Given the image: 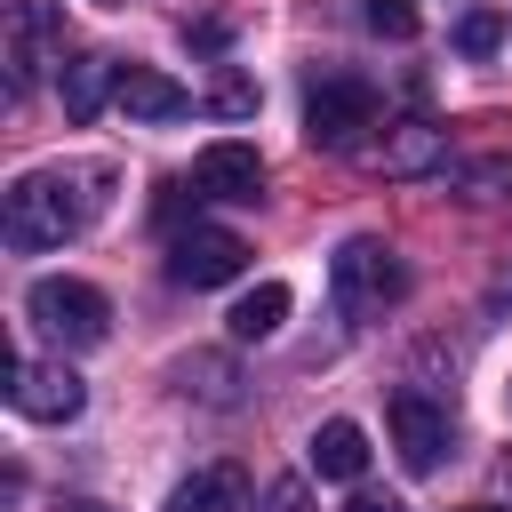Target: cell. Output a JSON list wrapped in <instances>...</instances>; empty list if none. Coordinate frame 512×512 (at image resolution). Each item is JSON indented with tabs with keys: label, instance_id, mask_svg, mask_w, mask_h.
Returning a JSON list of instances; mask_svg holds the SVG:
<instances>
[{
	"label": "cell",
	"instance_id": "4",
	"mask_svg": "<svg viewBox=\"0 0 512 512\" xmlns=\"http://www.w3.org/2000/svg\"><path fill=\"white\" fill-rule=\"evenodd\" d=\"M24 312L40 320V336H56V344H72V352H88V344L112 336V304H104V288H88V280H32Z\"/></svg>",
	"mask_w": 512,
	"mask_h": 512
},
{
	"label": "cell",
	"instance_id": "9",
	"mask_svg": "<svg viewBox=\"0 0 512 512\" xmlns=\"http://www.w3.org/2000/svg\"><path fill=\"white\" fill-rule=\"evenodd\" d=\"M192 192H208V200H256L264 192V160H256V144H208L200 160H192Z\"/></svg>",
	"mask_w": 512,
	"mask_h": 512
},
{
	"label": "cell",
	"instance_id": "17",
	"mask_svg": "<svg viewBox=\"0 0 512 512\" xmlns=\"http://www.w3.org/2000/svg\"><path fill=\"white\" fill-rule=\"evenodd\" d=\"M184 392H200V400H216V408H232V400H240L224 360H184Z\"/></svg>",
	"mask_w": 512,
	"mask_h": 512
},
{
	"label": "cell",
	"instance_id": "3",
	"mask_svg": "<svg viewBox=\"0 0 512 512\" xmlns=\"http://www.w3.org/2000/svg\"><path fill=\"white\" fill-rule=\"evenodd\" d=\"M368 128H376V88H368V80L328 72V80L304 96V144H312V152H360Z\"/></svg>",
	"mask_w": 512,
	"mask_h": 512
},
{
	"label": "cell",
	"instance_id": "12",
	"mask_svg": "<svg viewBox=\"0 0 512 512\" xmlns=\"http://www.w3.org/2000/svg\"><path fill=\"white\" fill-rule=\"evenodd\" d=\"M448 160V128L440 120H400V128H384V176H424V168H440Z\"/></svg>",
	"mask_w": 512,
	"mask_h": 512
},
{
	"label": "cell",
	"instance_id": "1",
	"mask_svg": "<svg viewBox=\"0 0 512 512\" xmlns=\"http://www.w3.org/2000/svg\"><path fill=\"white\" fill-rule=\"evenodd\" d=\"M104 184H112V168H104V160H88V168H32V176H16V184H8V208H0V240H8L16 256L64 248L72 232H88V224H96Z\"/></svg>",
	"mask_w": 512,
	"mask_h": 512
},
{
	"label": "cell",
	"instance_id": "5",
	"mask_svg": "<svg viewBox=\"0 0 512 512\" xmlns=\"http://www.w3.org/2000/svg\"><path fill=\"white\" fill-rule=\"evenodd\" d=\"M240 272H248V240L224 232V224H192V232L168 240V280L176 288H224Z\"/></svg>",
	"mask_w": 512,
	"mask_h": 512
},
{
	"label": "cell",
	"instance_id": "24",
	"mask_svg": "<svg viewBox=\"0 0 512 512\" xmlns=\"http://www.w3.org/2000/svg\"><path fill=\"white\" fill-rule=\"evenodd\" d=\"M472 512H496V504H472Z\"/></svg>",
	"mask_w": 512,
	"mask_h": 512
},
{
	"label": "cell",
	"instance_id": "15",
	"mask_svg": "<svg viewBox=\"0 0 512 512\" xmlns=\"http://www.w3.org/2000/svg\"><path fill=\"white\" fill-rule=\"evenodd\" d=\"M280 320H288V288H280V280H256V288L232 304V336H240V344H264Z\"/></svg>",
	"mask_w": 512,
	"mask_h": 512
},
{
	"label": "cell",
	"instance_id": "6",
	"mask_svg": "<svg viewBox=\"0 0 512 512\" xmlns=\"http://www.w3.org/2000/svg\"><path fill=\"white\" fill-rule=\"evenodd\" d=\"M384 424H392V448H400L408 472H440V456H448V440H456V424H448L440 400H424V392L400 384V392L384 400Z\"/></svg>",
	"mask_w": 512,
	"mask_h": 512
},
{
	"label": "cell",
	"instance_id": "7",
	"mask_svg": "<svg viewBox=\"0 0 512 512\" xmlns=\"http://www.w3.org/2000/svg\"><path fill=\"white\" fill-rule=\"evenodd\" d=\"M8 400H16V416H32V424H72L80 416V376L64 368V360H8Z\"/></svg>",
	"mask_w": 512,
	"mask_h": 512
},
{
	"label": "cell",
	"instance_id": "8",
	"mask_svg": "<svg viewBox=\"0 0 512 512\" xmlns=\"http://www.w3.org/2000/svg\"><path fill=\"white\" fill-rule=\"evenodd\" d=\"M56 48H64V16L48 0H8V96H24L40 64H56Z\"/></svg>",
	"mask_w": 512,
	"mask_h": 512
},
{
	"label": "cell",
	"instance_id": "11",
	"mask_svg": "<svg viewBox=\"0 0 512 512\" xmlns=\"http://www.w3.org/2000/svg\"><path fill=\"white\" fill-rule=\"evenodd\" d=\"M168 512H248V472L240 464H208V472L168 488Z\"/></svg>",
	"mask_w": 512,
	"mask_h": 512
},
{
	"label": "cell",
	"instance_id": "19",
	"mask_svg": "<svg viewBox=\"0 0 512 512\" xmlns=\"http://www.w3.org/2000/svg\"><path fill=\"white\" fill-rule=\"evenodd\" d=\"M496 40H504V16H488V8H472V16L456 24V48H464V56H488Z\"/></svg>",
	"mask_w": 512,
	"mask_h": 512
},
{
	"label": "cell",
	"instance_id": "23",
	"mask_svg": "<svg viewBox=\"0 0 512 512\" xmlns=\"http://www.w3.org/2000/svg\"><path fill=\"white\" fill-rule=\"evenodd\" d=\"M48 512H112V504H96V496H56Z\"/></svg>",
	"mask_w": 512,
	"mask_h": 512
},
{
	"label": "cell",
	"instance_id": "16",
	"mask_svg": "<svg viewBox=\"0 0 512 512\" xmlns=\"http://www.w3.org/2000/svg\"><path fill=\"white\" fill-rule=\"evenodd\" d=\"M256 104H264V96H256V80H248L240 64H224V72H216V88H208V112H216V120H248Z\"/></svg>",
	"mask_w": 512,
	"mask_h": 512
},
{
	"label": "cell",
	"instance_id": "21",
	"mask_svg": "<svg viewBox=\"0 0 512 512\" xmlns=\"http://www.w3.org/2000/svg\"><path fill=\"white\" fill-rule=\"evenodd\" d=\"M184 40H192V48H224V24H216V16H200V24H184Z\"/></svg>",
	"mask_w": 512,
	"mask_h": 512
},
{
	"label": "cell",
	"instance_id": "22",
	"mask_svg": "<svg viewBox=\"0 0 512 512\" xmlns=\"http://www.w3.org/2000/svg\"><path fill=\"white\" fill-rule=\"evenodd\" d=\"M344 512H408V504H400V496H376V488H360Z\"/></svg>",
	"mask_w": 512,
	"mask_h": 512
},
{
	"label": "cell",
	"instance_id": "10",
	"mask_svg": "<svg viewBox=\"0 0 512 512\" xmlns=\"http://www.w3.org/2000/svg\"><path fill=\"white\" fill-rule=\"evenodd\" d=\"M120 112L128 120H184L192 112V88H176L168 72H152V64H120Z\"/></svg>",
	"mask_w": 512,
	"mask_h": 512
},
{
	"label": "cell",
	"instance_id": "20",
	"mask_svg": "<svg viewBox=\"0 0 512 512\" xmlns=\"http://www.w3.org/2000/svg\"><path fill=\"white\" fill-rule=\"evenodd\" d=\"M464 184L480 200H496V192H512V160H480V168H464Z\"/></svg>",
	"mask_w": 512,
	"mask_h": 512
},
{
	"label": "cell",
	"instance_id": "18",
	"mask_svg": "<svg viewBox=\"0 0 512 512\" xmlns=\"http://www.w3.org/2000/svg\"><path fill=\"white\" fill-rule=\"evenodd\" d=\"M360 16H368V32H384V40H416V24H424L416 0H368Z\"/></svg>",
	"mask_w": 512,
	"mask_h": 512
},
{
	"label": "cell",
	"instance_id": "13",
	"mask_svg": "<svg viewBox=\"0 0 512 512\" xmlns=\"http://www.w3.org/2000/svg\"><path fill=\"white\" fill-rule=\"evenodd\" d=\"M56 88H64V120H96L104 96L120 88V64H112V56H72V64L56 72Z\"/></svg>",
	"mask_w": 512,
	"mask_h": 512
},
{
	"label": "cell",
	"instance_id": "2",
	"mask_svg": "<svg viewBox=\"0 0 512 512\" xmlns=\"http://www.w3.org/2000/svg\"><path fill=\"white\" fill-rule=\"evenodd\" d=\"M328 288H336V312H352V320H376L384 304H400L408 296V264L384 248V240H344L336 256H328Z\"/></svg>",
	"mask_w": 512,
	"mask_h": 512
},
{
	"label": "cell",
	"instance_id": "14",
	"mask_svg": "<svg viewBox=\"0 0 512 512\" xmlns=\"http://www.w3.org/2000/svg\"><path fill=\"white\" fill-rule=\"evenodd\" d=\"M312 472H320V480H360V472H368V432L344 424V416L320 424V432H312Z\"/></svg>",
	"mask_w": 512,
	"mask_h": 512
}]
</instances>
